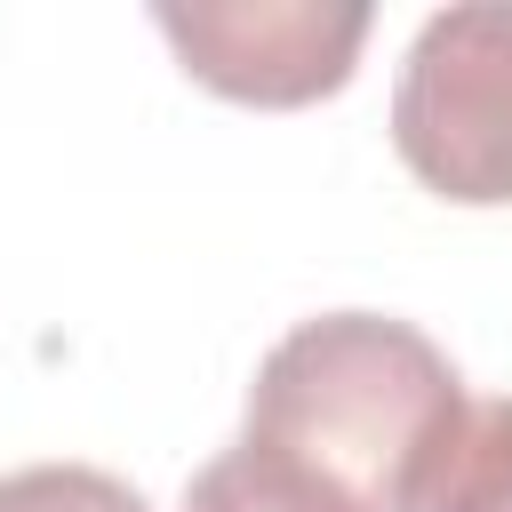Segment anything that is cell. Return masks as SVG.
I'll use <instances>...</instances> for the list:
<instances>
[{
	"label": "cell",
	"instance_id": "1",
	"mask_svg": "<svg viewBox=\"0 0 512 512\" xmlns=\"http://www.w3.org/2000/svg\"><path fill=\"white\" fill-rule=\"evenodd\" d=\"M464 416L456 360L392 312L296 320L248 384V440L312 464L360 512H416Z\"/></svg>",
	"mask_w": 512,
	"mask_h": 512
},
{
	"label": "cell",
	"instance_id": "2",
	"mask_svg": "<svg viewBox=\"0 0 512 512\" xmlns=\"http://www.w3.org/2000/svg\"><path fill=\"white\" fill-rule=\"evenodd\" d=\"M392 144L456 208H512V0L432 8L400 56Z\"/></svg>",
	"mask_w": 512,
	"mask_h": 512
},
{
	"label": "cell",
	"instance_id": "3",
	"mask_svg": "<svg viewBox=\"0 0 512 512\" xmlns=\"http://www.w3.org/2000/svg\"><path fill=\"white\" fill-rule=\"evenodd\" d=\"M152 24L200 88L280 112L320 104L352 80L368 0H160Z\"/></svg>",
	"mask_w": 512,
	"mask_h": 512
},
{
	"label": "cell",
	"instance_id": "4",
	"mask_svg": "<svg viewBox=\"0 0 512 512\" xmlns=\"http://www.w3.org/2000/svg\"><path fill=\"white\" fill-rule=\"evenodd\" d=\"M176 512H360L336 480H320L312 464L264 448V440H232L224 456H208L192 480H184V504Z\"/></svg>",
	"mask_w": 512,
	"mask_h": 512
},
{
	"label": "cell",
	"instance_id": "5",
	"mask_svg": "<svg viewBox=\"0 0 512 512\" xmlns=\"http://www.w3.org/2000/svg\"><path fill=\"white\" fill-rule=\"evenodd\" d=\"M416 512H512V400H472Z\"/></svg>",
	"mask_w": 512,
	"mask_h": 512
},
{
	"label": "cell",
	"instance_id": "6",
	"mask_svg": "<svg viewBox=\"0 0 512 512\" xmlns=\"http://www.w3.org/2000/svg\"><path fill=\"white\" fill-rule=\"evenodd\" d=\"M0 512H152V504L104 464H24L0 472Z\"/></svg>",
	"mask_w": 512,
	"mask_h": 512
}]
</instances>
